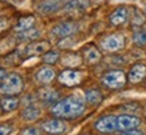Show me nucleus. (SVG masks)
<instances>
[{
    "instance_id": "20",
    "label": "nucleus",
    "mask_w": 146,
    "mask_h": 135,
    "mask_svg": "<svg viewBox=\"0 0 146 135\" xmlns=\"http://www.w3.org/2000/svg\"><path fill=\"white\" fill-rule=\"evenodd\" d=\"M90 4L89 0H68L64 3V9L66 11H74V9H84Z\"/></svg>"
},
{
    "instance_id": "32",
    "label": "nucleus",
    "mask_w": 146,
    "mask_h": 135,
    "mask_svg": "<svg viewBox=\"0 0 146 135\" xmlns=\"http://www.w3.org/2000/svg\"><path fill=\"white\" fill-rule=\"evenodd\" d=\"M145 118H146V109H145Z\"/></svg>"
},
{
    "instance_id": "13",
    "label": "nucleus",
    "mask_w": 146,
    "mask_h": 135,
    "mask_svg": "<svg viewBox=\"0 0 146 135\" xmlns=\"http://www.w3.org/2000/svg\"><path fill=\"white\" fill-rule=\"evenodd\" d=\"M50 43L48 42H34L26 48V55L32 56V55H39L43 54L44 51H48Z\"/></svg>"
},
{
    "instance_id": "5",
    "label": "nucleus",
    "mask_w": 146,
    "mask_h": 135,
    "mask_svg": "<svg viewBox=\"0 0 146 135\" xmlns=\"http://www.w3.org/2000/svg\"><path fill=\"white\" fill-rule=\"evenodd\" d=\"M95 128L102 134H111L113 131L117 130V118L114 115H106V116L99 118L95 122Z\"/></svg>"
},
{
    "instance_id": "4",
    "label": "nucleus",
    "mask_w": 146,
    "mask_h": 135,
    "mask_svg": "<svg viewBox=\"0 0 146 135\" xmlns=\"http://www.w3.org/2000/svg\"><path fill=\"white\" fill-rule=\"evenodd\" d=\"M123 46H125V39H123V36L119 35V34L109 35L102 42V48H103L105 51H109V52L119 51V50L123 48Z\"/></svg>"
},
{
    "instance_id": "16",
    "label": "nucleus",
    "mask_w": 146,
    "mask_h": 135,
    "mask_svg": "<svg viewBox=\"0 0 146 135\" xmlns=\"http://www.w3.org/2000/svg\"><path fill=\"white\" fill-rule=\"evenodd\" d=\"M59 96H60V94L55 90H51V88H44V90L39 91V98L44 103H56Z\"/></svg>"
},
{
    "instance_id": "18",
    "label": "nucleus",
    "mask_w": 146,
    "mask_h": 135,
    "mask_svg": "<svg viewBox=\"0 0 146 135\" xmlns=\"http://www.w3.org/2000/svg\"><path fill=\"white\" fill-rule=\"evenodd\" d=\"M60 7V0H46L39 5V11L42 13H51Z\"/></svg>"
},
{
    "instance_id": "6",
    "label": "nucleus",
    "mask_w": 146,
    "mask_h": 135,
    "mask_svg": "<svg viewBox=\"0 0 146 135\" xmlns=\"http://www.w3.org/2000/svg\"><path fill=\"white\" fill-rule=\"evenodd\" d=\"M139 124H141V119L134 116V115H121V116L117 118V130H134Z\"/></svg>"
},
{
    "instance_id": "27",
    "label": "nucleus",
    "mask_w": 146,
    "mask_h": 135,
    "mask_svg": "<svg viewBox=\"0 0 146 135\" xmlns=\"http://www.w3.org/2000/svg\"><path fill=\"white\" fill-rule=\"evenodd\" d=\"M121 110L127 111V113H138V111L141 110V106L138 105V103H127V105L122 106V107H121Z\"/></svg>"
},
{
    "instance_id": "23",
    "label": "nucleus",
    "mask_w": 146,
    "mask_h": 135,
    "mask_svg": "<svg viewBox=\"0 0 146 135\" xmlns=\"http://www.w3.org/2000/svg\"><path fill=\"white\" fill-rule=\"evenodd\" d=\"M39 36V31L35 30V28H30V30H26V31H22V32H19L18 34V38L22 40H34L36 39Z\"/></svg>"
},
{
    "instance_id": "3",
    "label": "nucleus",
    "mask_w": 146,
    "mask_h": 135,
    "mask_svg": "<svg viewBox=\"0 0 146 135\" xmlns=\"http://www.w3.org/2000/svg\"><path fill=\"white\" fill-rule=\"evenodd\" d=\"M125 82H126V78H125V74L122 71L117 70V71H110L107 72L103 78H102V83L109 88H121L125 86Z\"/></svg>"
},
{
    "instance_id": "19",
    "label": "nucleus",
    "mask_w": 146,
    "mask_h": 135,
    "mask_svg": "<svg viewBox=\"0 0 146 135\" xmlns=\"http://www.w3.org/2000/svg\"><path fill=\"white\" fill-rule=\"evenodd\" d=\"M34 24H35V18L34 16H24V18L19 19L18 24L15 26V30L18 31V32H22V31L32 28Z\"/></svg>"
},
{
    "instance_id": "21",
    "label": "nucleus",
    "mask_w": 146,
    "mask_h": 135,
    "mask_svg": "<svg viewBox=\"0 0 146 135\" xmlns=\"http://www.w3.org/2000/svg\"><path fill=\"white\" fill-rule=\"evenodd\" d=\"M103 99L102 96V92L97 88H91V90H87L86 91V100L89 102L90 105H99Z\"/></svg>"
},
{
    "instance_id": "9",
    "label": "nucleus",
    "mask_w": 146,
    "mask_h": 135,
    "mask_svg": "<svg viewBox=\"0 0 146 135\" xmlns=\"http://www.w3.org/2000/svg\"><path fill=\"white\" fill-rule=\"evenodd\" d=\"M76 31V24L71 22H66V23H60L58 26L54 27L52 34L55 36H59V38H67L70 36L71 34H74Z\"/></svg>"
},
{
    "instance_id": "26",
    "label": "nucleus",
    "mask_w": 146,
    "mask_h": 135,
    "mask_svg": "<svg viewBox=\"0 0 146 135\" xmlns=\"http://www.w3.org/2000/svg\"><path fill=\"white\" fill-rule=\"evenodd\" d=\"M131 20H133L134 26H141V24H143V22H145V19H143V13H142L139 9L134 8V18L131 19Z\"/></svg>"
},
{
    "instance_id": "28",
    "label": "nucleus",
    "mask_w": 146,
    "mask_h": 135,
    "mask_svg": "<svg viewBox=\"0 0 146 135\" xmlns=\"http://www.w3.org/2000/svg\"><path fill=\"white\" fill-rule=\"evenodd\" d=\"M12 131V124L11 123H3L0 124V135H8Z\"/></svg>"
},
{
    "instance_id": "30",
    "label": "nucleus",
    "mask_w": 146,
    "mask_h": 135,
    "mask_svg": "<svg viewBox=\"0 0 146 135\" xmlns=\"http://www.w3.org/2000/svg\"><path fill=\"white\" fill-rule=\"evenodd\" d=\"M119 135H143V132L139 130H127V131H122Z\"/></svg>"
},
{
    "instance_id": "31",
    "label": "nucleus",
    "mask_w": 146,
    "mask_h": 135,
    "mask_svg": "<svg viewBox=\"0 0 146 135\" xmlns=\"http://www.w3.org/2000/svg\"><path fill=\"white\" fill-rule=\"evenodd\" d=\"M5 76H7V72H5V70H4V68H0V80H1V79H4Z\"/></svg>"
},
{
    "instance_id": "1",
    "label": "nucleus",
    "mask_w": 146,
    "mask_h": 135,
    "mask_svg": "<svg viewBox=\"0 0 146 135\" xmlns=\"http://www.w3.org/2000/svg\"><path fill=\"white\" fill-rule=\"evenodd\" d=\"M84 111V103L78 96H68L56 102L51 109L54 116L60 119H74Z\"/></svg>"
},
{
    "instance_id": "11",
    "label": "nucleus",
    "mask_w": 146,
    "mask_h": 135,
    "mask_svg": "<svg viewBox=\"0 0 146 135\" xmlns=\"http://www.w3.org/2000/svg\"><path fill=\"white\" fill-rule=\"evenodd\" d=\"M83 58H84V60H86V63L95 64V63H98V62L101 60V52H99V50L95 46L90 44V46L83 48Z\"/></svg>"
},
{
    "instance_id": "25",
    "label": "nucleus",
    "mask_w": 146,
    "mask_h": 135,
    "mask_svg": "<svg viewBox=\"0 0 146 135\" xmlns=\"http://www.w3.org/2000/svg\"><path fill=\"white\" fill-rule=\"evenodd\" d=\"M133 40L137 46H145L146 44V32L145 31H137V32L134 34Z\"/></svg>"
},
{
    "instance_id": "24",
    "label": "nucleus",
    "mask_w": 146,
    "mask_h": 135,
    "mask_svg": "<svg viewBox=\"0 0 146 135\" xmlns=\"http://www.w3.org/2000/svg\"><path fill=\"white\" fill-rule=\"evenodd\" d=\"M58 59H59V52L58 51H48L43 56V62L46 64H54V63L58 62Z\"/></svg>"
},
{
    "instance_id": "29",
    "label": "nucleus",
    "mask_w": 146,
    "mask_h": 135,
    "mask_svg": "<svg viewBox=\"0 0 146 135\" xmlns=\"http://www.w3.org/2000/svg\"><path fill=\"white\" fill-rule=\"evenodd\" d=\"M22 135H39V130L36 127H28L22 131Z\"/></svg>"
},
{
    "instance_id": "12",
    "label": "nucleus",
    "mask_w": 146,
    "mask_h": 135,
    "mask_svg": "<svg viewBox=\"0 0 146 135\" xmlns=\"http://www.w3.org/2000/svg\"><path fill=\"white\" fill-rule=\"evenodd\" d=\"M129 11L126 7H118L114 12L110 15V23L113 26H121L127 20Z\"/></svg>"
},
{
    "instance_id": "2",
    "label": "nucleus",
    "mask_w": 146,
    "mask_h": 135,
    "mask_svg": "<svg viewBox=\"0 0 146 135\" xmlns=\"http://www.w3.org/2000/svg\"><path fill=\"white\" fill-rule=\"evenodd\" d=\"M24 88V82L18 74L7 75L0 80V94L5 96H15L20 94Z\"/></svg>"
},
{
    "instance_id": "7",
    "label": "nucleus",
    "mask_w": 146,
    "mask_h": 135,
    "mask_svg": "<svg viewBox=\"0 0 146 135\" xmlns=\"http://www.w3.org/2000/svg\"><path fill=\"white\" fill-rule=\"evenodd\" d=\"M59 82L67 86V87H72V86H76L79 84L80 80H82V74L79 71H75V70H66L60 72L59 75Z\"/></svg>"
},
{
    "instance_id": "8",
    "label": "nucleus",
    "mask_w": 146,
    "mask_h": 135,
    "mask_svg": "<svg viewBox=\"0 0 146 135\" xmlns=\"http://www.w3.org/2000/svg\"><path fill=\"white\" fill-rule=\"evenodd\" d=\"M42 128L48 134H62L67 130V126L66 123L59 120V119H51V120H47L43 123Z\"/></svg>"
},
{
    "instance_id": "14",
    "label": "nucleus",
    "mask_w": 146,
    "mask_h": 135,
    "mask_svg": "<svg viewBox=\"0 0 146 135\" xmlns=\"http://www.w3.org/2000/svg\"><path fill=\"white\" fill-rule=\"evenodd\" d=\"M55 78V71L51 68V67H43L40 68L35 75V79L42 84H47L50 83L52 79Z\"/></svg>"
},
{
    "instance_id": "10",
    "label": "nucleus",
    "mask_w": 146,
    "mask_h": 135,
    "mask_svg": "<svg viewBox=\"0 0 146 135\" xmlns=\"http://www.w3.org/2000/svg\"><path fill=\"white\" fill-rule=\"evenodd\" d=\"M146 76V67L143 64H134L130 68L129 72V82L130 83H139L141 80H143Z\"/></svg>"
},
{
    "instance_id": "17",
    "label": "nucleus",
    "mask_w": 146,
    "mask_h": 135,
    "mask_svg": "<svg viewBox=\"0 0 146 135\" xmlns=\"http://www.w3.org/2000/svg\"><path fill=\"white\" fill-rule=\"evenodd\" d=\"M19 99L16 96H5L1 99L0 102V107L4 110V111H13L19 107Z\"/></svg>"
},
{
    "instance_id": "15",
    "label": "nucleus",
    "mask_w": 146,
    "mask_h": 135,
    "mask_svg": "<svg viewBox=\"0 0 146 135\" xmlns=\"http://www.w3.org/2000/svg\"><path fill=\"white\" fill-rule=\"evenodd\" d=\"M39 116H40V109L35 105L27 106L26 109L22 111V118L27 122L36 120V119H39Z\"/></svg>"
},
{
    "instance_id": "22",
    "label": "nucleus",
    "mask_w": 146,
    "mask_h": 135,
    "mask_svg": "<svg viewBox=\"0 0 146 135\" xmlns=\"http://www.w3.org/2000/svg\"><path fill=\"white\" fill-rule=\"evenodd\" d=\"M63 64L68 66V67H76L80 64V56L76 54H67L63 58Z\"/></svg>"
},
{
    "instance_id": "33",
    "label": "nucleus",
    "mask_w": 146,
    "mask_h": 135,
    "mask_svg": "<svg viewBox=\"0 0 146 135\" xmlns=\"http://www.w3.org/2000/svg\"><path fill=\"white\" fill-rule=\"evenodd\" d=\"M7 1H12V0H7Z\"/></svg>"
}]
</instances>
